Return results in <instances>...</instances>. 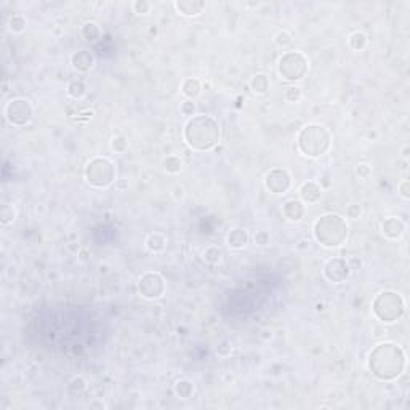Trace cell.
<instances>
[{"instance_id": "9a60e30c", "label": "cell", "mask_w": 410, "mask_h": 410, "mask_svg": "<svg viewBox=\"0 0 410 410\" xmlns=\"http://www.w3.org/2000/svg\"><path fill=\"white\" fill-rule=\"evenodd\" d=\"M300 197L305 203H316L322 195V187L316 181H305L300 186Z\"/></svg>"}, {"instance_id": "d590c367", "label": "cell", "mask_w": 410, "mask_h": 410, "mask_svg": "<svg viewBox=\"0 0 410 410\" xmlns=\"http://www.w3.org/2000/svg\"><path fill=\"white\" fill-rule=\"evenodd\" d=\"M255 244L261 245V247L268 245L269 244V234L266 231H257V234H255Z\"/></svg>"}, {"instance_id": "2e32d148", "label": "cell", "mask_w": 410, "mask_h": 410, "mask_svg": "<svg viewBox=\"0 0 410 410\" xmlns=\"http://www.w3.org/2000/svg\"><path fill=\"white\" fill-rule=\"evenodd\" d=\"M306 207L300 199H290L284 203L282 207V213L284 217L289 221H300L303 217H305Z\"/></svg>"}, {"instance_id": "7bdbcfd3", "label": "cell", "mask_w": 410, "mask_h": 410, "mask_svg": "<svg viewBox=\"0 0 410 410\" xmlns=\"http://www.w3.org/2000/svg\"><path fill=\"white\" fill-rule=\"evenodd\" d=\"M258 5H261L260 2H257V4H247V7H258Z\"/></svg>"}, {"instance_id": "277c9868", "label": "cell", "mask_w": 410, "mask_h": 410, "mask_svg": "<svg viewBox=\"0 0 410 410\" xmlns=\"http://www.w3.org/2000/svg\"><path fill=\"white\" fill-rule=\"evenodd\" d=\"M298 149L306 157H321L332 146V135L324 125L309 124L303 127L297 138Z\"/></svg>"}, {"instance_id": "f1b7e54d", "label": "cell", "mask_w": 410, "mask_h": 410, "mask_svg": "<svg viewBox=\"0 0 410 410\" xmlns=\"http://www.w3.org/2000/svg\"><path fill=\"white\" fill-rule=\"evenodd\" d=\"M111 149L114 152H117V154H124L127 149H128V139L125 136H114L112 138V141H111Z\"/></svg>"}, {"instance_id": "ab89813d", "label": "cell", "mask_w": 410, "mask_h": 410, "mask_svg": "<svg viewBox=\"0 0 410 410\" xmlns=\"http://www.w3.org/2000/svg\"><path fill=\"white\" fill-rule=\"evenodd\" d=\"M116 187L122 192V191H125V189H127L128 184H125V181H122V179H117V181H116Z\"/></svg>"}, {"instance_id": "1f68e13d", "label": "cell", "mask_w": 410, "mask_h": 410, "mask_svg": "<svg viewBox=\"0 0 410 410\" xmlns=\"http://www.w3.org/2000/svg\"><path fill=\"white\" fill-rule=\"evenodd\" d=\"M274 42H276V45H279V47H287V45H290V44H292V36H290V32H287V31H279L277 34H276Z\"/></svg>"}, {"instance_id": "74e56055", "label": "cell", "mask_w": 410, "mask_h": 410, "mask_svg": "<svg viewBox=\"0 0 410 410\" xmlns=\"http://www.w3.org/2000/svg\"><path fill=\"white\" fill-rule=\"evenodd\" d=\"M195 111V104L189 100V101H184L181 104V112L184 114V116H192Z\"/></svg>"}, {"instance_id": "30bf717a", "label": "cell", "mask_w": 410, "mask_h": 410, "mask_svg": "<svg viewBox=\"0 0 410 410\" xmlns=\"http://www.w3.org/2000/svg\"><path fill=\"white\" fill-rule=\"evenodd\" d=\"M349 274H351V268H349V263L344 258L335 257V258H330L324 265V276L327 281L332 284L344 282L349 277Z\"/></svg>"}, {"instance_id": "8992f818", "label": "cell", "mask_w": 410, "mask_h": 410, "mask_svg": "<svg viewBox=\"0 0 410 410\" xmlns=\"http://www.w3.org/2000/svg\"><path fill=\"white\" fill-rule=\"evenodd\" d=\"M85 179L93 187H108L117 181V168L108 157H93L85 165Z\"/></svg>"}, {"instance_id": "9c48e42d", "label": "cell", "mask_w": 410, "mask_h": 410, "mask_svg": "<svg viewBox=\"0 0 410 410\" xmlns=\"http://www.w3.org/2000/svg\"><path fill=\"white\" fill-rule=\"evenodd\" d=\"M138 292L146 300H157L165 293V281L159 273L147 271L139 277Z\"/></svg>"}, {"instance_id": "8fae6325", "label": "cell", "mask_w": 410, "mask_h": 410, "mask_svg": "<svg viewBox=\"0 0 410 410\" xmlns=\"http://www.w3.org/2000/svg\"><path fill=\"white\" fill-rule=\"evenodd\" d=\"M292 184L290 173L284 168H273L265 176V186L269 192L273 194H284L289 191Z\"/></svg>"}, {"instance_id": "5bb4252c", "label": "cell", "mask_w": 410, "mask_h": 410, "mask_svg": "<svg viewBox=\"0 0 410 410\" xmlns=\"http://www.w3.org/2000/svg\"><path fill=\"white\" fill-rule=\"evenodd\" d=\"M226 244L234 250H242L249 244V231L242 226L231 228L226 236Z\"/></svg>"}, {"instance_id": "60d3db41", "label": "cell", "mask_w": 410, "mask_h": 410, "mask_svg": "<svg viewBox=\"0 0 410 410\" xmlns=\"http://www.w3.org/2000/svg\"><path fill=\"white\" fill-rule=\"evenodd\" d=\"M408 151H410V146L405 144V146L402 147V157H408Z\"/></svg>"}, {"instance_id": "4316f807", "label": "cell", "mask_w": 410, "mask_h": 410, "mask_svg": "<svg viewBox=\"0 0 410 410\" xmlns=\"http://www.w3.org/2000/svg\"><path fill=\"white\" fill-rule=\"evenodd\" d=\"M163 168H165L167 173H179L183 170V160L178 155H168V157L163 160Z\"/></svg>"}, {"instance_id": "603a6c76", "label": "cell", "mask_w": 410, "mask_h": 410, "mask_svg": "<svg viewBox=\"0 0 410 410\" xmlns=\"http://www.w3.org/2000/svg\"><path fill=\"white\" fill-rule=\"evenodd\" d=\"M175 394L179 399H189L194 394V383L189 380H179L175 384Z\"/></svg>"}, {"instance_id": "f546056e", "label": "cell", "mask_w": 410, "mask_h": 410, "mask_svg": "<svg viewBox=\"0 0 410 410\" xmlns=\"http://www.w3.org/2000/svg\"><path fill=\"white\" fill-rule=\"evenodd\" d=\"M303 98V90L300 87H287L285 88V100L289 103H298Z\"/></svg>"}, {"instance_id": "e575fe53", "label": "cell", "mask_w": 410, "mask_h": 410, "mask_svg": "<svg viewBox=\"0 0 410 410\" xmlns=\"http://www.w3.org/2000/svg\"><path fill=\"white\" fill-rule=\"evenodd\" d=\"M397 191H399V195L402 199H405V200L410 199V181H408V179H404V181L397 186Z\"/></svg>"}, {"instance_id": "4dcf8cb0", "label": "cell", "mask_w": 410, "mask_h": 410, "mask_svg": "<svg viewBox=\"0 0 410 410\" xmlns=\"http://www.w3.org/2000/svg\"><path fill=\"white\" fill-rule=\"evenodd\" d=\"M16 218V209L13 205H4L2 209V225L7 226L8 223H12V221Z\"/></svg>"}, {"instance_id": "484cf974", "label": "cell", "mask_w": 410, "mask_h": 410, "mask_svg": "<svg viewBox=\"0 0 410 410\" xmlns=\"http://www.w3.org/2000/svg\"><path fill=\"white\" fill-rule=\"evenodd\" d=\"M348 42H349V47L352 48V50L360 52V50H364V48L367 47V36L364 34V32L356 31V32H352V34L349 36Z\"/></svg>"}, {"instance_id": "836d02e7", "label": "cell", "mask_w": 410, "mask_h": 410, "mask_svg": "<svg viewBox=\"0 0 410 410\" xmlns=\"http://www.w3.org/2000/svg\"><path fill=\"white\" fill-rule=\"evenodd\" d=\"M360 215H362V207L359 203H351L346 207V217L351 220H357Z\"/></svg>"}, {"instance_id": "f35d334b", "label": "cell", "mask_w": 410, "mask_h": 410, "mask_svg": "<svg viewBox=\"0 0 410 410\" xmlns=\"http://www.w3.org/2000/svg\"><path fill=\"white\" fill-rule=\"evenodd\" d=\"M297 249H298V250H306V249H309V241H308V239H301V241L298 242V245H297Z\"/></svg>"}, {"instance_id": "44dd1931", "label": "cell", "mask_w": 410, "mask_h": 410, "mask_svg": "<svg viewBox=\"0 0 410 410\" xmlns=\"http://www.w3.org/2000/svg\"><path fill=\"white\" fill-rule=\"evenodd\" d=\"M85 93H87V85L82 79H74V80L69 82L68 95L71 98H74V100H80V98L85 96Z\"/></svg>"}, {"instance_id": "8d00e7d4", "label": "cell", "mask_w": 410, "mask_h": 410, "mask_svg": "<svg viewBox=\"0 0 410 410\" xmlns=\"http://www.w3.org/2000/svg\"><path fill=\"white\" fill-rule=\"evenodd\" d=\"M370 167L367 165V163H359V165L356 167V175L360 176V178H368L370 176Z\"/></svg>"}, {"instance_id": "3957f363", "label": "cell", "mask_w": 410, "mask_h": 410, "mask_svg": "<svg viewBox=\"0 0 410 410\" xmlns=\"http://www.w3.org/2000/svg\"><path fill=\"white\" fill-rule=\"evenodd\" d=\"M314 239L325 249H337L348 239V225L337 213H325L319 217L313 226Z\"/></svg>"}, {"instance_id": "d4e9b609", "label": "cell", "mask_w": 410, "mask_h": 410, "mask_svg": "<svg viewBox=\"0 0 410 410\" xmlns=\"http://www.w3.org/2000/svg\"><path fill=\"white\" fill-rule=\"evenodd\" d=\"M26 24H28V20L24 18V15L16 13V15H12L10 20H8V29H10L12 32H16V34H20V32L26 29Z\"/></svg>"}, {"instance_id": "7402d4cb", "label": "cell", "mask_w": 410, "mask_h": 410, "mask_svg": "<svg viewBox=\"0 0 410 410\" xmlns=\"http://www.w3.org/2000/svg\"><path fill=\"white\" fill-rule=\"evenodd\" d=\"M203 261L209 265H218L221 258H223V250H221L218 245H210L203 250V255H202Z\"/></svg>"}, {"instance_id": "ba28073f", "label": "cell", "mask_w": 410, "mask_h": 410, "mask_svg": "<svg viewBox=\"0 0 410 410\" xmlns=\"http://www.w3.org/2000/svg\"><path fill=\"white\" fill-rule=\"evenodd\" d=\"M4 114L10 125L24 127L32 120L34 108H32L31 101L26 100V98H13V100H10L5 104Z\"/></svg>"}, {"instance_id": "ffe728a7", "label": "cell", "mask_w": 410, "mask_h": 410, "mask_svg": "<svg viewBox=\"0 0 410 410\" xmlns=\"http://www.w3.org/2000/svg\"><path fill=\"white\" fill-rule=\"evenodd\" d=\"M269 87H271V82H269L268 76H265V74H257V76H253L250 79V88L252 92L257 95L268 93Z\"/></svg>"}, {"instance_id": "7c38bea8", "label": "cell", "mask_w": 410, "mask_h": 410, "mask_svg": "<svg viewBox=\"0 0 410 410\" xmlns=\"http://www.w3.org/2000/svg\"><path fill=\"white\" fill-rule=\"evenodd\" d=\"M381 233L388 237V239H399L400 236L405 233V221L400 220L399 217H388L384 218L381 223Z\"/></svg>"}, {"instance_id": "cb8c5ba5", "label": "cell", "mask_w": 410, "mask_h": 410, "mask_svg": "<svg viewBox=\"0 0 410 410\" xmlns=\"http://www.w3.org/2000/svg\"><path fill=\"white\" fill-rule=\"evenodd\" d=\"M82 36H84L88 42H95V40L100 39L101 36V29L95 21H88L82 26Z\"/></svg>"}, {"instance_id": "b9f144b4", "label": "cell", "mask_w": 410, "mask_h": 410, "mask_svg": "<svg viewBox=\"0 0 410 410\" xmlns=\"http://www.w3.org/2000/svg\"><path fill=\"white\" fill-rule=\"evenodd\" d=\"M90 407H101V408H106V405L103 404V402H93V404H90Z\"/></svg>"}, {"instance_id": "4fadbf2b", "label": "cell", "mask_w": 410, "mask_h": 410, "mask_svg": "<svg viewBox=\"0 0 410 410\" xmlns=\"http://www.w3.org/2000/svg\"><path fill=\"white\" fill-rule=\"evenodd\" d=\"M71 63H72V68L79 71V72H88L90 69H93L95 63H96V58L95 55L84 48V50H79L76 52L72 56H71Z\"/></svg>"}, {"instance_id": "d6a6232c", "label": "cell", "mask_w": 410, "mask_h": 410, "mask_svg": "<svg viewBox=\"0 0 410 410\" xmlns=\"http://www.w3.org/2000/svg\"><path fill=\"white\" fill-rule=\"evenodd\" d=\"M133 10H135V13L146 15L151 10V4L147 2V0H136V2H133Z\"/></svg>"}, {"instance_id": "6da1fadb", "label": "cell", "mask_w": 410, "mask_h": 410, "mask_svg": "<svg viewBox=\"0 0 410 410\" xmlns=\"http://www.w3.org/2000/svg\"><path fill=\"white\" fill-rule=\"evenodd\" d=\"M407 356L396 343H380L368 354V370L378 380L392 381L405 370Z\"/></svg>"}, {"instance_id": "d6986e66", "label": "cell", "mask_w": 410, "mask_h": 410, "mask_svg": "<svg viewBox=\"0 0 410 410\" xmlns=\"http://www.w3.org/2000/svg\"><path fill=\"white\" fill-rule=\"evenodd\" d=\"M146 247H147V250L152 252V253H160V252L165 250V247H167V239L160 233H152V234L147 236Z\"/></svg>"}, {"instance_id": "52a82bcc", "label": "cell", "mask_w": 410, "mask_h": 410, "mask_svg": "<svg viewBox=\"0 0 410 410\" xmlns=\"http://www.w3.org/2000/svg\"><path fill=\"white\" fill-rule=\"evenodd\" d=\"M308 69H309V61L305 56V53H301L298 50L285 52L277 61L279 76L287 82L301 80L306 76Z\"/></svg>"}, {"instance_id": "7a4b0ae2", "label": "cell", "mask_w": 410, "mask_h": 410, "mask_svg": "<svg viewBox=\"0 0 410 410\" xmlns=\"http://www.w3.org/2000/svg\"><path fill=\"white\" fill-rule=\"evenodd\" d=\"M221 138V130L217 119L205 114L192 116L184 125V139L194 151L213 149Z\"/></svg>"}, {"instance_id": "ac0fdd59", "label": "cell", "mask_w": 410, "mask_h": 410, "mask_svg": "<svg viewBox=\"0 0 410 410\" xmlns=\"http://www.w3.org/2000/svg\"><path fill=\"white\" fill-rule=\"evenodd\" d=\"M181 92L186 98H189V100H194V98H197L202 92V85H200V80L195 79V77H189V79H184L183 80V85H181Z\"/></svg>"}, {"instance_id": "5b68a950", "label": "cell", "mask_w": 410, "mask_h": 410, "mask_svg": "<svg viewBox=\"0 0 410 410\" xmlns=\"http://www.w3.org/2000/svg\"><path fill=\"white\" fill-rule=\"evenodd\" d=\"M405 300L394 290H383L373 298L372 311L375 317L384 324H392L405 314Z\"/></svg>"}, {"instance_id": "e0dca14e", "label": "cell", "mask_w": 410, "mask_h": 410, "mask_svg": "<svg viewBox=\"0 0 410 410\" xmlns=\"http://www.w3.org/2000/svg\"><path fill=\"white\" fill-rule=\"evenodd\" d=\"M175 7L184 16H197L203 12L205 2L203 0H176Z\"/></svg>"}, {"instance_id": "83f0119b", "label": "cell", "mask_w": 410, "mask_h": 410, "mask_svg": "<svg viewBox=\"0 0 410 410\" xmlns=\"http://www.w3.org/2000/svg\"><path fill=\"white\" fill-rule=\"evenodd\" d=\"M85 388H87L85 378H82V376H74L68 384V392L71 396H79L85 391Z\"/></svg>"}]
</instances>
